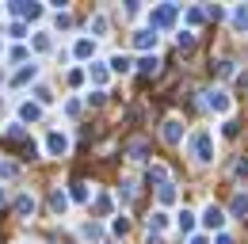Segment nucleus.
Listing matches in <instances>:
<instances>
[{"instance_id":"obj_8","label":"nucleus","mask_w":248,"mask_h":244,"mask_svg":"<svg viewBox=\"0 0 248 244\" xmlns=\"http://www.w3.org/2000/svg\"><path fill=\"white\" fill-rule=\"evenodd\" d=\"M134 46H138V50H153V46H156V34H153L149 27L138 30V34H134Z\"/></svg>"},{"instance_id":"obj_29","label":"nucleus","mask_w":248,"mask_h":244,"mask_svg":"<svg viewBox=\"0 0 248 244\" xmlns=\"http://www.w3.org/2000/svg\"><path fill=\"white\" fill-rule=\"evenodd\" d=\"M8 137H12V141H23V137H27L23 122H12V126H8Z\"/></svg>"},{"instance_id":"obj_18","label":"nucleus","mask_w":248,"mask_h":244,"mask_svg":"<svg viewBox=\"0 0 248 244\" xmlns=\"http://www.w3.org/2000/svg\"><path fill=\"white\" fill-rule=\"evenodd\" d=\"M88 73H92V80L99 84V92H103V84H107V69H103V61H92V69H88Z\"/></svg>"},{"instance_id":"obj_6","label":"nucleus","mask_w":248,"mask_h":244,"mask_svg":"<svg viewBox=\"0 0 248 244\" xmlns=\"http://www.w3.org/2000/svg\"><path fill=\"white\" fill-rule=\"evenodd\" d=\"M46 149H50V156H65V152H69V137L54 130V134L46 137Z\"/></svg>"},{"instance_id":"obj_11","label":"nucleus","mask_w":248,"mask_h":244,"mask_svg":"<svg viewBox=\"0 0 248 244\" xmlns=\"http://www.w3.org/2000/svg\"><path fill=\"white\" fill-rule=\"evenodd\" d=\"M138 69H141V73H145V76H153L156 69H160V58H156V54H145V58L138 61Z\"/></svg>"},{"instance_id":"obj_40","label":"nucleus","mask_w":248,"mask_h":244,"mask_svg":"<svg viewBox=\"0 0 248 244\" xmlns=\"http://www.w3.org/2000/svg\"><path fill=\"white\" fill-rule=\"evenodd\" d=\"M0 202H4V187H0Z\"/></svg>"},{"instance_id":"obj_32","label":"nucleus","mask_w":248,"mask_h":244,"mask_svg":"<svg viewBox=\"0 0 248 244\" xmlns=\"http://www.w3.org/2000/svg\"><path fill=\"white\" fill-rule=\"evenodd\" d=\"M202 19H206V12H202V8H191V12H187V23H195V27H199Z\"/></svg>"},{"instance_id":"obj_24","label":"nucleus","mask_w":248,"mask_h":244,"mask_svg":"<svg viewBox=\"0 0 248 244\" xmlns=\"http://www.w3.org/2000/svg\"><path fill=\"white\" fill-rule=\"evenodd\" d=\"M111 69H115V73H130L134 65H130V58H123V54H115V58H111Z\"/></svg>"},{"instance_id":"obj_23","label":"nucleus","mask_w":248,"mask_h":244,"mask_svg":"<svg viewBox=\"0 0 248 244\" xmlns=\"http://www.w3.org/2000/svg\"><path fill=\"white\" fill-rule=\"evenodd\" d=\"M176 42H180V50H195V30H180Z\"/></svg>"},{"instance_id":"obj_35","label":"nucleus","mask_w":248,"mask_h":244,"mask_svg":"<svg viewBox=\"0 0 248 244\" xmlns=\"http://www.w3.org/2000/svg\"><path fill=\"white\" fill-rule=\"evenodd\" d=\"M217 76H233V61H217Z\"/></svg>"},{"instance_id":"obj_5","label":"nucleus","mask_w":248,"mask_h":244,"mask_svg":"<svg viewBox=\"0 0 248 244\" xmlns=\"http://www.w3.org/2000/svg\"><path fill=\"white\" fill-rule=\"evenodd\" d=\"M202 225H206V229H221V225H225V210L210 202V206L202 210Z\"/></svg>"},{"instance_id":"obj_20","label":"nucleus","mask_w":248,"mask_h":244,"mask_svg":"<svg viewBox=\"0 0 248 244\" xmlns=\"http://www.w3.org/2000/svg\"><path fill=\"white\" fill-rule=\"evenodd\" d=\"M119 198H123V202H134V198H138V183L126 180L123 187H119Z\"/></svg>"},{"instance_id":"obj_4","label":"nucleus","mask_w":248,"mask_h":244,"mask_svg":"<svg viewBox=\"0 0 248 244\" xmlns=\"http://www.w3.org/2000/svg\"><path fill=\"white\" fill-rule=\"evenodd\" d=\"M160 134H164V141H168V145H180V141H184V122H180V119H168Z\"/></svg>"},{"instance_id":"obj_16","label":"nucleus","mask_w":248,"mask_h":244,"mask_svg":"<svg viewBox=\"0 0 248 244\" xmlns=\"http://www.w3.org/2000/svg\"><path fill=\"white\" fill-rule=\"evenodd\" d=\"M50 206H54V214H65L69 210V195H65V191H54V195H50Z\"/></svg>"},{"instance_id":"obj_15","label":"nucleus","mask_w":248,"mask_h":244,"mask_svg":"<svg viewBox=\"0 0 248 244\" xmlns=\"http://www.w3.org/2000/svg\"><path fill=\"white\" fill-rule=\"evenodd\" d=\"M126 149H130V156H134V160H145V156H149V145H145L141 137H134V141H130Z\"/></svg>"},{"instance_id":"obj_26","label":"nucleus","mask_w":248,"mask_h":244,"mask_svg":"<svg viewBox=\"0 0 248 244\" xmlns=\"http://www.w3.org/2000/svg\"><path fill=\"white\" fill-rule=\"evenodd\" d=\"M80 237H84V241H99V237H103V229H99V225H84V229H80Z\"/></svg>"},{"instance_id":"obj_17","label":"nucleus","mask_w":248,"mask_h":244,"mask_svg":"<svg viewBox=\"0 0 248 244\" xmlns=\"http://www.w3.org/2000/svg\"><path fill=\"white\" fill-rule=\"evenodd\" d=\"M149 183H156V187L168 183V168H164V164H149Z\"/></svg>"},{"instance_id":"obj_12","label":"nucleus","mask_w":248,"mask_h":244,"mask_svg":"<svg viewBox=\"0 0 248 244\" xmlns=\"http://www.w3.org/2000/svg\"><path fill=\"white\" fill-rule=\"evenodd\" d=\"M229 214H233V217H245V214H248V195H233V202H229Z\"/></svg>"},{"instance_id":"obj_33","label":"nucleus","mask_w":248,"mask_h":244,"mask_svg":"<svg viewBox=\"0 0 248 244\" xmlns=\"http://www.w3.org/2000/svg\"><path fill=\"white\" fill-rule=\"evenodd\" d=\"M50 46H54V42H50V34H34V50H42V54H46Z\"/></svg>"},{"instance_id":"obj_41","label":"nucleus","mask_w":248,"mask_h":244,"mask_svg":"<svg viewBox=\"0 0 248 244\" xmlns=\"http://www.w3.org/2000/svg\"><path fill=\"white\" fill-rule=\"evenodd\" d=\"M0 50H4V42H0Z\"/></svg>"},{"instance_id":"obj_1","label":"nucleus","mask_w":248,"mask_h":244,"mask_svg":"<svg viewBox=\"0 0 248 244\" xmlns=\"http://www.w3.org/2000/svg\"><path fill=\"white\" fill-rule=\"evenodd\" d=\"M187 145H191V156H195L199 164H206V160H214V134H210V130H195Z\"/></svg>"},{"instance_id":"obj_22","label":"nucleus","mask_w":248,"mask_h":244,"mask_svg":"<svg viewBox=\"0 0 248 244\" xmlns=\"http://www.w3.org/2000/svg\"><path fill=\"white\" fill-rule=\"evenodd\" d=\"M69 198H73V202H88V183H73Z\"/></svg>"},{"instance_id":"obj_14","label":"nucleus","mask_w":248,"mask_h":244,"mask_svg":"<svg viewBox=\"0 0 248 244\" xmlns=\"http://www.w3.org/2000/svg\"><path fill=\"white\" fill-rule=\"evenodd\" d=\"M12 12H16V15H27V19H38V15H42L38 4H12Z\"/></svg>"},{"instance_id":"obj_30","label":"nucleus","mask_w":248,"mask_h":244,"mask_svg":"<svg viewBox=\"0 0 248 244\" xmlns=\"http://www.w3.org/2000/svg\"><path fill=\"white\" fill-rule=\"evenodd\" d=\"M95 214H103V217L111 214V198L107 195H95Z\"/></svg>"},{"instance_id":"obj_27","label":"nucleus","mask_w":248,"mask_h":244,"mask_svg":"<svg viewBox=\"0 0 248 244\" xmlns=\"http://www.w3.org/2000/svg\"><path fill=\"white\" fill-rule=\"evenodd\" d=\"M233 27H248V8H233Z\"/></svg>"},{"instance_id":"obj_36","label":"nucleus","mask_w":248,"mask_h":244,"mask_svg":"<svg viewBox=\"0 0 248 244\" xmlns=\"http://www.w3.org/2000/svg\"><path fill=\"white\" fill-rule=\"evenodd\" d=\"M34 95H38V103H50V99H54V92H50V88H34Z\"/></svg>"},{"instance_id":"obj_3","label":"nucleus","mask_w":248,"mask_h":244,"mask_svg":"<svg viewBox=\"0 0 248 244\" xmlns=\"http://www.w3.org/2000/svg\"><path fill=\"white\" fill-rule=\"evenodd\" d=\"M206 107H210V111H217V115H229V95H225V88L206 92Z\"/></svg>"},{"instance_id":"obj_37","label":"nucleus","mask_w":248,"mask_h":244,"mask_svg":"<svg viewBox=\"0 0 248 244\" xmlns=\"http://www.w3.org/2000/svg\"><path fill=\"white\" fill-rule=\"evenodd\" d=\"M8 30H12V38H23V34H27V27H23V23H12Z\"/></svg>"},{"instance_id":"obj_28","label":"nucleus","mask_w":248,"mask_h":244,"mask_svg":"<svg viewBox=\"0 0 248 244\" xmlns=\"http://www.w3.org/2000/svg\"><path fill=\"white\" fill-rule=\"evenodd\" d=\"M92 30H95V38H103V34H107V15H103V12L92 19Z\"/></svg>"},{"instance_id":"obj_13","label":"nucleus","mask_w":248,"mask_h":244,"mask_svg":"<svg viewBox=\"0 0 248 244\" xmlns=\"http://www.w3.org/2000/svg\"><path fill=\"white\" fill-rule=\"evenodd\" d=\"M73 54H77V58H92V54H95V42H92V38H77Z\"/></svg>"},{"instance_id":"obj_34","label":"nucleus","mask_w":248,"mask_h":244,"mask_svg":"<svg viewBox=\"0 0 248 244\" xmlns=\"http://www.w3.org/2000/svg\"><path fill=\"white\" fill-rule=\"evenodd\" d=\"M54 23H58V30H65V27H73V15H69V12H58Z\"/></svg>"},{"instance_id":"obj_9","label":"nucleus","mask_w":248,"mask_h":244,"mask_svg":"<svg viewBox=\"0 0 248 244\" xmlns=\"http://www.w3.org/2000/svg\"><path fill=\"white\" fill-rule=\"evenodd\" d=\"M16 214H19V217H31L34 214V195H19V198H16Z\"/></svg>"},{"instance_id":"obj_7","label":"nucleus","mask_w":248,"mask_h":244,"mask_svg":"<svg viewBox=\"0 0 248 244\" xmlns=\"http://www.w3.org/2000/svg\"><path fill=\"white\" fill-rule=\"evenodd\" d=\"M156 198H160V206H172V202H176V183L172 180L160 183V187H156Z\"/></svg>"},{"instance_id":"obj_2","label":"nucleus","mask_w":248,"mask_h":244,"mask_svg":"<svg viewBox=\"0 0 248 244\" xmlns=\"http://www.w3.org/2000/svg\"><path fill=\"white\" fill-rule=\"evenodd\" d=\"M176 12H180V8H176V4H156L153 12H149V30H168L172 27V23H176Z\"/></svg>"},{"instance_id":"obj_25","label":"nucleus","mask_w":248,"mask_h":244,"mask_svg":"<svg viewBox=\"0 0 248 244\" xmlns=\"http://www.w3.org/2000/svg\"><path fill=\"white\" fill-rule=\"evenodd\" d=\"M176 221H180V229H184V233H191V229H195V214H191V210H180V217H176Z\"/></svg>"},{"instance_id":"obj_31","label":"nucleus","mask_w":248,"mask_h":244,"mask_svg":"<svg viewBox=\"0 0 248 244\" xmlns=\"http://www.w3.org/2000/svg\"><path fill=\"white\" fill-rule=\"evenodd\" d=\"M111 229H115L119 237H126V233H130V217H115V221H111Z\"/></svg>"},{"instance_id":"obj_21","label":"nucleus","mask_w":248,"mask_h":244,"mask_svg":"<svg viewBox=\"0 0 248 244\" xmlns=\"http://www.w3.org/2000/svg\"><path fill=\"white\" fill-rule=\"evenodd\" d=\"M160 229H168V214L156 210L153 217H149V233H160Z\"/></svg>"},{"instance_id":"obj_10","label":"nucleus","mask_w":248,"mask_h":244,"mask_svg":"<svg viewBox=\"0 0 248 244\" xmlns=\"http://www.w3.org/2000/svg\"><path fill=\"white\" fill-rule=\"evenodd\" d=\"M19 119L23 122H38L42 119V107H38V103H23V107H19Z\"/></svg>"},{"instance_id":"obj_38","label":"nucleus","mask_w":248,"mask_h":244,"mask_svg":"<svg viewBox=\"0 0 248 244\" xmlns=\"http://www.w3.org/2000/svg\"><path fill=\"white\" fill-rule=\"evenodd\" d=\"M103 95H107V92H99V88H95L92 95H88V103H92V107H99V103H103Z\"/></svg>"},{"instance_id":"obj_19","label":"nucleus","mask_w":248,"mask_h":244,"mask_svg":"<svg viewBox=\"0 0 248 244\" xmlns=\"http://www.w3.org/2000/svg\"><path fill=\"white\" fill-rule=\"evenodd\" d=\"M34 76H38V65H27V69H19V73H16V80H12V84H27V80H34Z\"/></svg>"},{"instance_id":"obj_39","label":"nucleus","mask_w":248,"mask_h":244,"mask_svg":"<svg viewBox=\"0 0 248 244\" xmlns=\"http://www.w3.org/2000/svg\"><path fill=\"white\" fill-rule=\"evenodd\" d=\"M191 244H210V241L206 237H191Z\"/></svg>"}]
</instances>
